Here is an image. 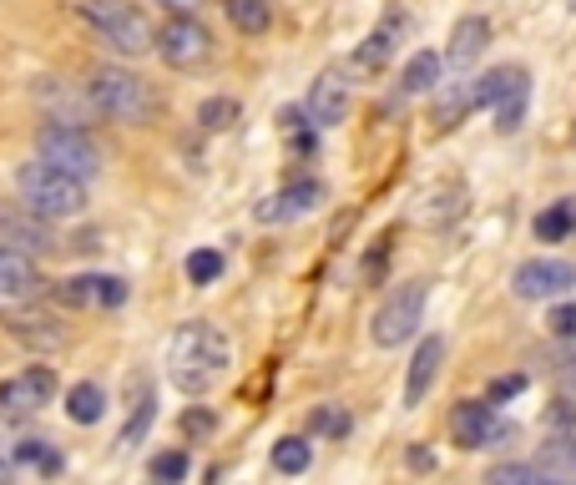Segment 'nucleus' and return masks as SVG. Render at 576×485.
<instances>
[{"label": "nucleus", "instance_id": "f257e3e1", "mask_svg": "<svg viewBox=\"0 0 576 485\" xmlns=\"http://www.w3.org/2000/svg\"><path fill=\"white\" fill-rule=\"evenodd\" d=\"M228 365H233L228 339L203 319L182 323L178 334H172V344H167V374H172V384H178L182 395H207L228 374Z\"/></svg>", "mask_w": 576, "mask_h": 485}, {"label": "nucleus", "instance_id": "f03ea898", "mask_svg": "<svg viewBox=\"0 0 576 485\" xmlns=\"http://www.w3.org/2000/svg\"><path fill=\"white\" fill-rule=\"evenodd\" d=\"M15 192H21V203L30 213H41V218L61 222V218H76L81 207H87V182H76L72 173H61L51 162H26L21 173H15Z\"/></svg>", "mask_w": 576, "mask_h": 485}, {"label": "nucleus", "instance_id": "7ed1b4c3", "mask_svg": "<svg viewBox=\"0 0 576 485\" xmlns=\"http://www.w3.org/2000/svg\"><path fill=\"white\" fill-rule=\"evenodd\" d=\"M87 102H91V112H102V117H112V122H152L157 117V91H152L142 76L121 72V66L91 72Z\"/></svg>", "mask_w": 576, "mask_h": 485}, {"label": "nucleus", "instance_id": "20e7f679", "mask_svg": "<svg viewBox=\"0 0 576 485\" xmlns=\"http://www.w3.org/2000/svg\"><path fill=\"white\" fill-rule=\"evenodd\" d=\"M76 15L121 56H148L152 51V26L132 0H76Z\"/></svg>", "mask_w": 576, "mask_h": 485}, {"label": "nucleus", "instance_id": "39448f33", "mask_svg": "<svg viewBox=\"0 0 576 485\" xmlns=\"http://www.w3.org/2000/svg\"><path fill=\"white\" fill-rule=\"evenodd\" d=\"M471 102L490 106L501 132H516L526 122V102H532V76H526V66H496L481 81H471Z\"/></svg>", "mask_w": 576, "mask_h": 485}, {"label": "nucleus", "instance_id": "423d86ee", "mask_svg": "<svg viewBox=\"0 0 576 485\" xmlns=\"http://www.w3.org/2000/svg\"><path fill=\"white\" fill-rule=\"evenodd\" d=\"M36 152H41V162L72 173L76 182H91V177L102 173V148L81 127H72V122H46L41 137H36Z\"/></svg>", "mask_w": 576, "mask_h": 485}, {"label": "nucleus", "instance_id": "0eeeda50", "mask_svg": "<svg viewBox=\"0 0 576 485\" xmlns=\"http://www.w3.org/2000/svg\"><path fill=\"white\" fill-rule=\"evenodd\" d=\"M425 298H430V289L420 279H410V283H399L395 294H384V304H380V314H374V344L380 349H399L405 339H414V329L425 323Z\"/></svg>", "mask_w": 576, "mask_h": 485}, {"label": "nucleus", "instance_id": "6e6552de", "mask_svg": "<svg viewBox=\"0 0 576 485\" xmlns=\"http://www.w3.org/2000/svg\"><path fill=\"white\" fill-rule=\"evenodd\" d=\"M152 51L172 66V72H192L213 56V36H207L203 21H192V11H172L163 30H152Z\"/></svg>", "mask_w": 576, "mask_h": 485}, {"label": "nucleus", "instance_id": "1a4fd4ad", "mask_svg": "<svg viewBox=\"0 0 576 485\" xmlns=\"http://www.w3.org/2000/svg\"><path fill=\"white\" fill-rule=\"evenodd\" d=\"M450 435H456L460 450H501L516 435V425L501 420L490 399H460L450 410Z\"/></svg>", "mask_w": 576, "mask_h": 485}, {"label": "nucleus", "instance_id": "9d476101", "mask_svg": "<svg viewBox=\"0 0 576 485\" xmlns=\"http://www.w3.org/2000/svg\"><path fill=\"white\" fill-rule=\"evenodd\" d=\"M511 289L526 304H547V298H562L576 289V264L572 258H526V264L511 273Z\"/></svg>", "mask_w": 576, "mask_h": 485}, {"label": "nucleus", "instance_id": "9b49d317", "mask_svg": "<svg viewBox=\"0 0 576 485\" xmlns=\"http://www.w3.org/2000/svg\"><path fill=\"white\" fill-rule=\"evenodd\" d=\"M56 399V369L30 365L11 380H0V414H36Z\"/></svg>", "mask_w": 576, "mask_h": 485}, {"label": "nucleus", "instance_id": "f8f14e48", "mask_svg": "<svg viewBox=\"0 0 576 485\" xmlns=\"http://www.w3.org/2000/svg\"><path fill=\"white\" fill-rule=\"evenodd\" d=\"M319 203H324V182H319V177H298V182H289V188H279L273 197H264V203L253 207V218L294 222V218H309Z\"/></svg>", "mask_w": 576, "mask_h": 485}, {"label": "nucleus", "instance_id": "ddd939ff", "mask_svg": "<svg viewBox=\"0 0 576 485\" xmlns=\"http://www.w3.org/2000/svg\"><path fill=\"white\" fill-rule=\"evenodd\" d=\"M0 243H11L21 253H46L56 248V233H51V218L30 213L26 203H11L0 207Z\"/></svg>", "mask_w": 576, "mask_h": 485}, {"label": "nucleus", "instance_id": "4468645a", "mask_svg": "<svg viewBox=\"0 0 576 485\" xmlns=\"http://www.w3.org/2000/svg\"><path fill=\"white\" fill-rule=\"evenodd\" d=\"M344 117H349V76H344V66H329L309 91V122L313 127H340Z\"/></svg>", "mask_w": 576, "mask_h": 485}, {"label": "nucleus", "instance_id": "2eb2a0df", "mask_svg": "<svg viewBox=\"0 0 576 485\" xmlns=\"http://www.w3.org/2000/svg\"><path fill=\"white\" fill-rule=\"evenodd\" d=\"M440 365H445V339L425 334V344H420L410 359V374H405V410H420V405H425V395L435 390V380H440Z\"/></svg>", "mask_w": 576, "mask_h": 485}, {"label": "nucleus", "instance_id": "dca6fc26", "mask_svg": "<svg viewBox=\"0 0 576 485\" xmlns=\"http://www.w3.org/2000/svg\"><path fill=\"white\" fill-rule=\"evenodd\" d=\"M486 46H490V21L486 15H465V21H456V30H450V46H445L440 61L456 66V72H471Z\"/></svg>", "mask_w": 576, "mask_h": 485}, {"label": "nucleus", "instance_id": "f3484780", "mask_svg": "<svg viewBox=\"0 0 576 485\" xmlns=\"http://www.w3.org/2000/svg\"><path fill=\"white\" fill-rule=\"evenodd\" d=\"M5 329H11L26 349H61L66 344V334H61V323L51 319V314H41V309H15L11 319H5Z\"/></svg>", "mask_w": 576, "mask_h": 485}, {"label": "nucleus", "instance_id": "a211bd4d", "mask_svg": "<svg viewBox=\"0 0 576 485\" xmlns=\"http://www.w3.org/2000/svg\"><path fill=\"white\" fill-rule=\"evenodd\" d=\"M36 283H41V273L30 264V253L0 243V298H26L36 294Z\"/></svg>", "mask_w": 576, "mask_h": 485}, {"label": "nucleus", "instance_id": "6ab92c4d", "mask_svg": "<svg viewBox=\"0 0 576 485\" xmlns=\"http://www.w3.org/2000/svg\"><path fill=\"white\" fill-rule=\"evenodd\" d=\"M536 465L551 475V481H576V435H547V445L536 450Z\"/></svg>", "mask_w": 576, "mask_h": 485}, {"label": "nucleus", "instance_id": "aec40b11", "mask_svg": "<svg viewBox=\"0 0 576 485\" xmlns=\"http://www.w3.org/2000/svg\"><path fill=\"white\" fill-rule=\"evenodd\" d=\"M399 30H405V15H389V26H380V30L370 36V41L359 46V51H355V66H359V72H380L384 61L395 56Z\"/></svg>", "mask_w": 576, "mask_h": 485}, {"label": "nucleus", "instance_id": "412c9836", "mask_svg": "<svg viewBox=\"0 0 576 485\" xmlns=\"http://www.w3.org/2000/svg\"><path fill=\"white\" fill-rule=\"evenodd\" d=\"M66 414H72L76 425H97V420L106 414V390L97 380L72 384V395H66Z\"/></svg>", "mask_w": 576, "mask_h": 485}, {"label": "nucleus", "instance_id": "4be33fe9", "mask_svg": "<svg viewBox=\"0 0 576 485\" xmlns=\"http://www.w3.org/2000/svg\"><path fill=\"white\" fill-rule=\"evenodd\" d=\"M152 420H157V395H152V384L142 380V390H137V405H132V420H127V430L117 435V450H132V445L152 430Z\"/></svg>", "mask_w": 576, "mask_h": 485}, {"label": "nucleus", "instance_id": "5701e85b", "mask_svg": "<svg viewBox=\"0 0 576 485\" xmlns=\"http://www.w3.org/2000/svg\"><path fill=\"white\" fill-rule=\"evenodd\" d=\"M566 233H576V197H562V203H551L541 218H536V238L541 243H562Z\"/></svg>", "mask_w": 576, "mask_h": 485}, {"label": "nucleus", "instance_id": "b1692460", "mask_svg": "<svg viewBox=\"0 0 576 485\" xmlns=\"http://www.w3.org/2000/svg\"><path fill=\"white\" fill-rule=\"evenodd\" d=\"M81 298L102 304V309H121L127 304V279H117V273H87L81 279Z\"/></svg>", "mask_w": 576, "mask_h": 485}, {"label": "nucleus", "instance_id": "393cba45", "mask_svg": "<svg viewBox=\"0 0 576 485\" xmlns=\"http://www.w3.org/2000/svg\"><path fill=\"white\" fill-rule=\"evenodd\" d=\"M313 465V445L304 441V435H283L279 445H273V471L279 475H304Z\"/></svg>", "mask_w": 576, "mask_h": 485}, {"label": "nucleus", "instance_id": "a878e982", "mask_svg": "<svg viewBox=\"0 0 576 485\" xmlns=\"http://www.w3.org/2000/svg\"><path fill=\"white\" fill-rule=\"evenodd\" d=\"M440 66L445 61L435 56V51H420V56H410V66H405V91L410 97H425V91L440 87Z\"/></svg>", "mask_w": 576, "mask_h": 485}, {"label": "nucleus", "instance_id": "bb28decb", "mask_svg": "<svg viewBox=\"0 0 576 485\" xmlns=\"http://www.w3.org/2000/svg\"><path fill=\"white\" fill-rule=\"evenodd\" d=\"M228 5V21H233L243 36H264L273 11H268V0H222Z\"/></svg>", "mask_w": 576, "mask_h": 485}, {"label": "nucleus", "instance_id": "cd10ccee", "mask_svg": "<svg viewBox=\"0 0 576 485\" xmlns=\"http://www.w3.org/2000/svg\"><path fill=\"white\" fill-rule=\"evenodd\" d=\"M233 122H238L233 97H207V102L197 106V127H203V132H228Z\"/></svg>", "mask_w": 576, "mask_h": 485}, {"label": "nucleus", "instance_id": "c85d7f7f", "mask_svg": "<svg viewBox=\"0 0 576 485\" xmlns=\"http://www.w3.org/2000/svg\"><path fill=\"white\" fill-rule=\"evenodd\" d=\"M222 279V253L218 248H192L188 253V283H197V289H207V283Z\"/></svg>", "mask_w": 576, "mask_h": 485}, {"label": "nucleus", "instance_id": "c756f323", "mask_svg": "<svg viewBox=\"0 0 576 485\" xmlns=\"http://www.w3.org/2000/svg\"><path fill=\"white\" fill-rule=\"evenodd\" d=\"M15 465H41L46 475H61V465H66V460H61L46 441H21V445H15Z\"/></svg>", "mask_w": 576, "mask_h": 485}, {"label": "nucleus", "instance_id": "7c9ffc66", "mask_svg": "<svg viewBox=\"0 0 576 485\" xmlns=\"http://www.w3.org/2000/svg\"><path fill=\"white\" fill-rule=\"evenodd\" d=\"M486 481L490 485H547L551 475L541 465H490Z\"/></svg>", "mask_w": 576, "mask_h": 485}, {"label": "nucleus", "instance_id": "2f4dec72", "mask_svg": "<svg viewBox=\"0 0 576 485\" xmlns=\"http://www.w3.org/2000/svg\"><path fill=\"white\" fill-rule=\"evenodd\" d=\"M152 481H188V471H192V460H188V450H163V456H152Z\"/></svg>", "mask_w": 576, "mask_h": 485}, {"label": "nucleus", "instance_id": "473e14b6", "mask_svg": "<svg viewBox=\"0 0 576 485\" xmlns=\"http://www.w3.org/2000/svg\"><path fill=\"white\" fill-rule=\"evenodd\" d=\"M547 329L556 339H576V304H556V309L547 314Z\"/></svg>", "mask_w": 576, "mask_h": 485}, {"label": "nucleus", "instance_id": "72a5a7b5", "mask_svg": "<svg viewBox=\"0 0 576 485\" xmlns=\"http://www.w3.org/2000/svg\"><path fill=\"white\" fill-rule=\"evenodd\" d=\"M521 390H526V374H501V380H490L486 399H490V405H501V399H516Z\"/></svg>", "mask_w": 576, "mask_h": 485}, {"label": "nucleus", "instance_id": "f704fd0d", "mask_svg": "<svg viewBox=\"0 0 576 485\" xmlns=\"http://www.w3.org/2000/svg\"><path fill=\"white\" fill-rule=\"evenodd\" d=\"M182 435H192V441L213 435V414H207V410H188V414H182Z\"/></svg>", "mask_w": 576, "mask_h": 485}, {"label": "nucleus", "instance_id": "c9c22d12", "mask_svg": "<svg viewBox=\"0 0 576 485\" xmlns=\"http://www.w3.org/2000/svg\"><path fill=\"white\" fill-rule=\"evenodd\" d=\"M556 384H562L566 395H576V354H566L562 365H556Z\"/></svg>", "mask_w": 576, "mask_h": 485}, {"label": "nucleus", "instance_id": "e433bc0d", "mask_svg": "<svg viewBox=\"0 0 576 485\" xmlns=\"http://www.w3.org/2000/svg\"><path fill=\"white\" fill-rule=\"evenodd\" d=\"M551 425H556V430H572L576 425V405H572V399H556V410H551Z\"/></svg>", "mask_w": 576, "mask_h": 485}, {"label": "nucleus", "instance_id": "4c0bfd02", "mask_svg": "<svg viewBox=\"0 0 576 485\" xmlns=\"http://www.w3.org/2000/svg\"><path fill=\"white\" fill-rule=\"evenodd\" d=\"M410 471H435V450H425V445H410Z\"/></svg>", "mask_w": 576, "mask_h": 485}, {"label": "nucleus", "instance_id": "58836bf2", "mask_svg": "<svg viewBox=\"0 0 576 485\" xmlns=\"http://www.w3.org/2000/svg\"><path fill=\"white\" fill-rule=\"evenodd\" d=\"M319 430H334V435H344L349 430V414H329V410H319V420H313Z\"/></svg>", "mask_w": 576, "mask_h": 485}, {"label": "nucleus", "instance_id": "ea45409f", "mask_svg": "<svg viewBox=\"0 0 576 485\" xmlns=\"http://www.w3.org/2000/svg\"><path fill=\"white\" fill-rule=\"evenodd\" d=\"M157 5H167V11H197L203 0H157Z\"/></svg>", "mask_w": 576, "mask_h": 485}, {"label": "nucleus", "instance_id": "a19ab883", "mask_svg": "<svg viewBox=\"0 0 576 485\" xmlns=\"http://www.w3.org/2000/svg\"><path fill=\"white\" fill-rule=\"evenodd\" d=\"M0 481H11V460H0Z\"/></svg>", "mask_w": 576, "mask_h": 485}, {"label": "nucleus", "instance_id": "79ce46f5", "mask_svg": "<svg viewBox=\"0 0 576 485\" xmlns=\"http://www.w3.org/2000/svg\"><path fill=\"white\" fill-rule=\"evenodd\" d=\"M572 5H576V0H572Z\"/></svg>", "mask_w": 576, "mask_h": 485}]
</instances>
